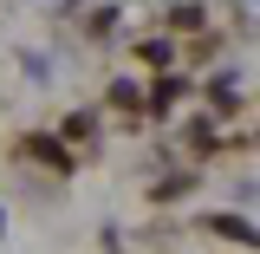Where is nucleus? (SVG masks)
<instances>
[{"instance_id": "f257e3e1", "label": "nucleus", "mask_w": 260, "mask_h": 254, "mask_svg": "<svg viewBox=\"0 0 260 254\" xmlns=\"http://www.w3.org/2000/svg\"><path fill=\"white\" fill-rule=\"evenodd\" d=\"M26 150H32L39 163H46V170H72V157H65V150L52 144V137H26Z\"/></svg>"}, {"instance_id": "f03ea898", "label": "nucleus", "mask_w": 260, "mask_h": 254, "mask_svg": "<svg viewBox=\"0 0 260 254\" xmlns=\"http://www.w3.org/2000/svg\"><path fill=\"white\" fill-rule=\"evenodd\" d=\"M215 235H234V241L260 248V228H254V222H234V215H215Z\"/></svg>"}, {"instance_id": "7ed1b4c3", "label": "nucleus", "mask_w": 260, "mask_h": 254, "mask_svg": "<svg viewBox=\"0 0 260 254\" xmlns=\"http://www.w3.org/2000/svg\"><path fill=\"white\" fill-rule=\"evenodd\" d=\"M0 228H7V215H0Z\"/></svg>"}]
</instances>
